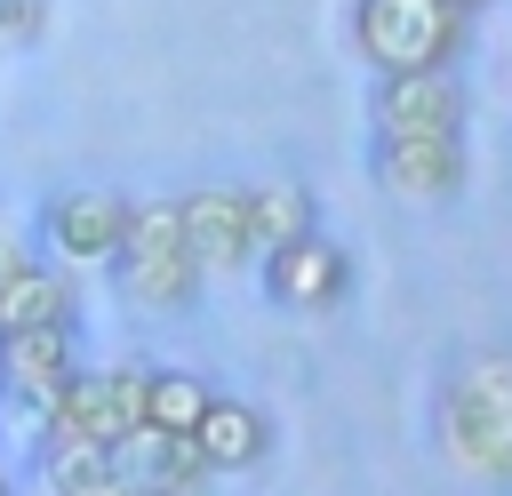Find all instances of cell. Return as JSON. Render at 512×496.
<instances>
[{
  "label": "cell",
  "mask_w": 512,
  "mask_h": 496,
  "mask_svg": "<svg viewBox=\"0 0 512 496\" xmlns=\"http://www.w3.org/2000/svg\"><path fill=\"white\" fill-rule=\"evenodd\" d=\"M272 416L256 408V400H240V392H208V408H200V424H192V456H200V472L208 480H248V472H264L272 464Z\"/></svg>",
  "instance_id": "cell-11"
},
{
  "label": "cell",
  "mask_w": 512,
  "mask_h": 496,
  "mask_svg": "<svg viewBox=\"0 0 512 496\" xmlns=\"http://www.w3.org/2000/svg\"><path fill=\"white\" fill-rule=\"evenodd\" d=\"M352 48L368 72H456L472 16H456L448 0H352Z\"/></svg>",
  "instance_id": "cell-3"
},
{
  "label": "cell",
  "mask_w": 512,
  "mask_h": 496,
  "mask_svg": "<svg viewBox=\"0 0 512 496\" xmlns=\"http://www.w3.org/2000/svg\"><path fill=\"white\" fill-rule=\"evenodd\" d=\"M176 224L200 272H248L256 240H248V184H192L176 192Z\"/></svg>",
  "instance_id": "cell-10"
},
{
  "label": "cell",
  "mask_w": 512,
  "mask_h": 496,
  "mask_svg": "<svg viewBox=\"0 0 512 496\" xmlns=\"http://www.w3.org/2000/svg\"><path fill=\"white\" fill-rule=\"evenodd\" d=\"M368 128H416V136H464L472 88L456 72H376L368 80Z\"/></svg>",
  "instance_id": "cell-8"
},
{
  "label": "cell",
  "mask_w": 512,
  "mask_h": 496,
  "mask_svg": "<svg viewBox=\"0 0 512 496\" xmlns=\"http://www.w3.org/2000/svg\"><path fill=\"white\" fill-rule=\"evenodd\" d=\"M144 368L152 360H104L64 384V400L40 416V448H120L144 424Z\"/></svg>",
  "instance_id": "cell-4"
},
{
  "label": "cell",
  "mask_w": 512,
  "mask_h": 496,
  "mask_svg": "<svg viewBox=\"0 0 512 496\" xmlns=\"http://www.w3.org/2000/svg\"><path fill=\"white\" fill-rule=\"evenodd\" d=\"M40 496H136L112 448H40Z\"/></svg>",
  "instance_id": "cell-15"
},
{
  "label": "cell",
  "mask_w": 512,
  "mask_h": 496,
  "mask_svg": "<svg viewBox=\"0 0 512 496\" xmlns=\"http://www.w3.org/2000/svg\"><path fill=\"white\" fill-rule=\"evenodd\" d=\"M32 264H40V256H32V240H24L16 224H0V288H8L16 272H32Z\"/></svg>",
  "instance_id": "cell-17"
},
{
  "label": "cell",
  "mask_w": 512,
  "mask_h": 496,
  "mask_svg": "<svg viewBox=\"0 0 512 496\" xmlns=\"http://www.w3.org/2000/svg\"><path fill=\"white\" fill-rule=\"evenodd\" d=\"M80 376V328H8L0 336V400H16L32 424L64 400Z\"/></svg>",
  "instance_id": "cell-9"
},
{
  "label": "cell",
  "mask_w": 512,
  "mask_h": 496,
  "mask_svg": "<svg viewBox=\"0 0 512 496\" xmlns=\"http://www.w3.org/2000/svg\"><path fill=\"white\" fill-rule=\"evenodd\" d=\"M432 448L464 480L512 488V344H472L432 384Z\"/></svg>",
  "instance_id": "cell-1"
},
{
  "label": "cell",
  "mask_w": 512,
  "mask_h": 496,
  "mask_svg": "<svg viewBox=\"0 0 512 496\" xmlns=\"http://www.w3.org/2000/svg\"><path fill=\"white\" fill-rule=\"evenodd\" d=\"M112 464L128 472V488L136 496H192L208 472H200V456H192V440H176V432H152V424H136L120 448H112Z\"/></svg>",
  "instance_id": "cell-12"
},
{
  "label": "cell",
  "mask_w": 512,
  "mask_h": 496,
  "mask_svg": "<svg viewBox=\"0 0 512 496\" xmlns=\"http://www.w3.org/2000/svg\"><path fill=\"white\" fill-rule=\"evenodd\" d=\"M368 184L400 208H448L472 184L464 136H416V128H368Z\"/></svg>",
  "instance_id": "cell-6"
},
{
  "label": "cell",
  "mask_w": 512,
  "mask_h": 496,
  "mask_svg": "<svg viewBox=\"0 0 512 496\" xmlns=\"http://www.w3.org/2000/svg\"><path fill=\"white\" fill-rule=\"evenodd\" d=\"M104 280H112V296H120L128 312H192V304H200L208 272H200L192 248H184L176 200H136V208H128V232H120Z\"/></svg>",
  "instance_id": "cell-2"
},
{
  "label": "cell",
  "mask_w": 512,
  "mask_h": 496,
  "mask_svg": "<svg viewBox=\"0 0 512 496\" xmlns=\"http://www.w3.org/2000/svg\"><path fill=\"white\" fill-rule=\"evenodd\" d=\"M128 208H136V192H120V184H56L32 216V240L64 272H104L128 232Z\"/></svg>",
  "instance_id": "cell-7"
},
{
  "label": "cell",
  "mask_w": 512,
  "mask_h": 496,
  "mask_svg": "<svg viewBox=\"0 0 512 496\" xmlns=\"http://www.w3.org/2000/svg\"><path fill=\"white\" fill-rule=\"evenodd\" d=\"M256 288H264V304L288 312V320H328V312L352 304V288H360V256H352L336 232L312 224V232H296L288 248L256 256Z\"/></svg>",
  "instance_id": "cell-5"
},
{
  "label": "cell",
  "mask_w": 512,
  "mask_h": 496,
  "mask_svg": "<svg viewBox=\"0 0 512 496\" xmlns=\"http://www.w3.org/2000/svg\"><path fill=\"white\" fill-rule=\"evenodd\" d=\"M48 8L56 0H0V56L8 48H40L48 40Z\"/></svg>",
  "instance_id": "cell-16"
},
{
  "label": "cell",
  "mask_w": 512,
  "mask_h": 496,
  "mask_svg": "<svg viewBox=\"0 0 512 496\" xmlns=\"http://www.w3.org/2000/svg\"><path fill=\"white\" fill-rule=\"evenodd\" d=\"M0 496H16V480H8V464H0Z\"/></svg>",
  "instance_id": "cell-19"
},
{
  "label": "cell",
  "mask_w": 512,
  "mask_h": 496,
  "mask_svg": "<svg viewBox=\"0 0 512 496\" xmlns=\"http://www.w3.org/2000/svg\"><path fill=\"white\" fill-rule=\"evenodd\" d=\"M448 8H456V16H472V24H480V16H488V8H496V0H448Z\"/></svg>",
  "instance_id": "cell-18"
},
{
  "label": "cell",
  "mask_w": 512,
  "mask_h": 496,
  "mask_svg": "<svg viewBox=\"0 0 512 496\" xmlns=\"http://www.w3.org/2000/svg\"><path fill=\"white\" fill-rule=\"evenodd\" d=\"M208 376L200 368H144V424L152 432H176V440H192V424H200V408H208Z\"/></svg>",
  "instance_id": "cell-14"
},
{
  "label": "cell",
  "mask_w": 512,
  "mask_h": 496,
  "mask_svg": "<svg viewBox=\"0 0 512 496\" xmlns=\"http://www.w3.org/2000/svg\"><path fill=\"white\" fill-rule=\"evenodd\" d=\"M312 224H320V200H312L304 176H264V184H248V240H256V256L288 248V240L312 232ZM248 272H256V264H248Z\"/></svg>",
  "instance_id": "cell-13"
}]
</instances>
